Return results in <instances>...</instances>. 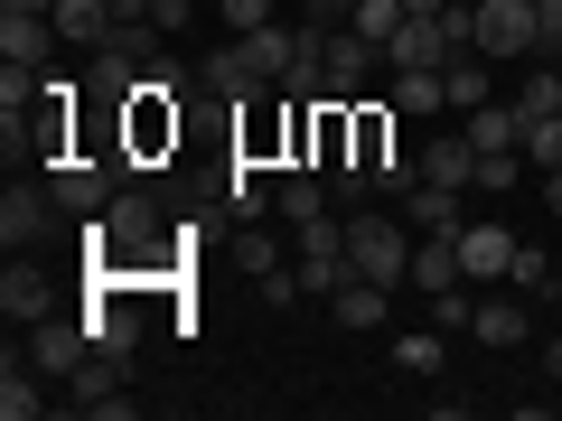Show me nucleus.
<instances>
[{
    "label": "nucleus",
    "instance_id": "obj_38",
    "mask_svg": "<svg viewBox=\"0 0 562 421\" xmlns=\"http://www.w3.org/2000/svg\"><path fill=\"white\" fill-rule=\"evenodd\" d=\"M103 10H113V29H160V20H150V0H103Z\"/></svg>",
    "mask_w": 562,
    "mask_h": 421
},
{
    "label": "nucleus",
    "instance_id": "obj_28",
    "mask_svg": "<svg viewBox=\"0 0 562 421\" xmlns=\"http://www.w3.org/2000/svg\"><path fill=\"white\" fill-rule=\"evenodd\" d=\"M272 216H281V225H310V216H328V197H319V179H310V169H291V179L272 187Z\"/></svg>",
    "mask_w": 562,
    "mask_h": 421
},
{
    "label": "nucleus",
    "instance_id": "obj_16",
    "mask_svg": "<svg viewBox=\"0 0 562 421\" xmlns=\"http://www.w3.org/2000/svg\"><path fill=\"white\" fill-rule=\"evenodd\" d=\"M469 187H441V179H422L413 187V197H403V225H413V235H460V225H469Z\"/></svg>",
    "mask_w": 562,
    "mask_h": 421
},
{
    "label": "nucleus",
    "instance_id": "obj_22",
    "mask_svg": "<svg viewBox=\"0 0 562 421\" xmlns=\"http://www.w3.org/2000/svg\"><path fill=\"white\" fill-rule=\"evenodd\" d=\"M422 179L441 187H479V150H469V132H441L431 150H422Z\"/></svg>",
    "mask_w": 562,
    "mask_h": 421
},
{
    "label": "nucleus",
    "instance_id": "obj_5",
    "mask_svg": "<svg viewBox=\"0 0 562 421\" xmlns=\"http://www.w3.org/2000/svg\"><path fill=\"white\" fill-rule=\"evenodd\" d=\"M85 356H94V319H85V309H47V319L29 328V365H38L47 384H66Z\"/></svg>",
    "mask_w": 562,
    "mask_h": 421
},
{
    "label": "nucleus",
    "instance_id": "obj_11",
    "mask_svg": "<svg viewBox=\"0 0 562 421\" xmlns=\"http://www.w3.org/2000/svg\"><path fill=\"white\" fill-rule=\"evenodd\" d=\"M469 281V262H460V235H413V272H403V291H460Z\"/></svg>",
    "mask_w": 562,
    "mask_h": 421
},
{
    "label": "nucleus",
    "instance_id": "obj_21",
    "mask_svg": "<svg viewBox=\"0 0 562 421\" xmlns=\"http://www.w3.org/2000/svg\"><path fill=\"white\" fill-rule=\"evenodd\" d=\"M441 94H450V103H460V113H479V103H487V94H497V66H487V57H479V47H460V57H450V66H441Z\"/></svg>",
    "mask_w": 562,
    "mask_h": 421
},
{
    "label": "nucleus",
    "instance_id": "obj_35",
    "mask_svg": "<svg viewBox=\"0 0 562 421\" xmlns=\"http://www.w3.org/2000/svg\"><path fill=\"white\" fill-rule=\"evenodd\" d=\"M535 57H562V0H535Z\"/></svg>",
    "mask_w": 562,
    "mask_h": 421
},
{
    "label": "nucleus",
    "instance_id": "obj_17",
    "mask_svg": "<svg viewBox=\"0 0 562 421\" xmlns=\"http://www.w3.org/2000/svg\"><path fill=\"white\" fill-rule=\"evenodd\" d=\"M319 309H328V328H384L394 319V291H384V281H338Z\"/></svg>",
    "mask_w": 562,
    "mask_h": 421
},
{
    "label": "nucleus",
    "instance_id": "obj_26",
    "mask_svg": "<svg viewBox=\"0 0 562 421\" xmlns=\"http://www.w3.org/2000/svg\"><path fill=\"white\" fill-rule=\"evenodd\" d=\"M441 365H450L441 328H403V338H394V375H441Z\"/></svg>",
    "mask_w": 562,
    "mask_h": 421
},
{
    "label": "nucleus",
    "instance_id": "obj_20",
    "mask_svg": "<svg viewBox=\"0 0 562 421\" xmlns=\"http://www.w3.org/2000/svg\"><path fill=\"white\" fill-rule=\"evenodd\" d=\"M244 47H254L262 84H281L291 66H301V29H291V20H262V29H244Z\"/></svg>",
    "mask_w": 562,
    "mask_h": 421
},
{
    "label": "nucleus",
    "instance_id": "obj_8",
    "mask_svg": "<svg viewBox=\"0 0 562 421\" xmlns=\"http://www.w3.org/2000/svg\"><path fill=\"white\" fill-rule=\"evenodd\" d=\"M57 187H20L10 179V197H0V243H10V253H38L47 235H57Z\"/></svg>",
    "mask_w": 562,
    "mask_h": 421
},
{
    "label": "nucleus",
    "instance_id": "obj_43",
    "mask_svg": "<svg viewBox=\"0 0 562 421\" xmlns=\"http://www.w3.org/2000/svg\"><path fill=\"white\" fill-rule=\"evenodd\" d=\"M553 402H562V384H553Z\"/></svg>",
    "mask_w": 562,
    "mask_h": 421
},
{
    "label": "nucleus",
    "instance_id": "obj_42",
    "mask_svg": "<svg viewBox=\"0 0 562 421\" xmlns=\"http://www.w3.org/2000/svg\"><path fill=\"white\" fill-rule=\"evenodd\" d=\"M0 10H57V0H0Z\"/></svg>",
    "mask_w": 562,
    "mask_h": 421
},
{
    "label": "nucleus",
    "instance_id": "obj_24",
    "mask_svg": "<svg viewBox=\"0 0 562 421\" xmlns=\"http://www.w3.org/2000/svg\"><path fill=\"white\" fill-rule=\"evenodd\" d=\"M516 140H525V113L506 94H487L479 113H469V150H516Z\"/></svg>",
    "mask_w": 562,
    "mask_h": 421
},
{
    "label": "nucleus",
    "instance_id": "obj_41",
    "mask_svg": "<svg viewBox=\"0 0 562 421\" xmlns=\"http://www.w3.org/2000/svg\"><path fill=\"white\" fill-rule=\"evenodd\" d=\"M403 10H413V20H441V10H450V0H403Z\"/></svg>",
    "mask_w": 562,
    "mask_h": 421
},
{
    "label": "nucleus",
    "instance_id": "obj_29",
    "mask_svg": "<svg viewBox=\"0 0 562 421\" xmlns=\"http://www.w3.org/2000/svg\"><path fill=\"white\" fill-rule=\"evenodd\" d=\"M516 113H525V122H553V113H562V66H553V57H535V84L516 94Z\"/></svg>",
    "mask_w": 562,
    "mask_h": 421
},
{
    "label": "nucleus",
    "instance_id": "obj_34",
    "mask_svg": "<svg viewBox=\"0 0 562 421\" xmlns=\"http://www.w3.org/2000/svg\"><path fill=\"white\" fill-rule=\"evenodd\" d=\"M516 179H525V150H479V187L487 197H506Z\"/></svg>",
    "mask_w": 562,
    "mask_h": 421
},
{
    "label": "nucleus",
    "instance_id": "obj_2",
    "mask_svg": "<svg viewBox=\"0 0 562 421\" xmlns=\"http://www.w3.org/2000/svg\"><path fill=\"white\" fill-rule=\"evenodd\" d=\"M347 262H357V281L403 291V272H413V225H403V206L394 216H384V206H357V216H347Z\"/></svg>",
    "mask_w": 562,
    "mask_h": 421
},
{
    "label": "nucleus",
    "instance_id": "obj_39",
    "mask_svg": "<svg viewBox=\"0 0 562 421\" xmlns=\"http://www.w3.org/2000/svg\"><path fill=\"white\" fill-rule=\"evenodd\" d=\"M543 375L562 384V328H543Z\"/></svg>",
    "mask_w": 562,
    "mask_h": 421
},
{
    "label": "nucleus",
    "instance_id": "obj_40",
    "mask_svg": "<svg viewBox=\"0 0 562 421\" xmlns=\"http://www.w3.org/2000/svg\"><path fill=\"white\" fill-rule=\"evenodd\" d=\"M543 206H553V216H562V169H543Z\"/></svg>",
    "mask_w": 562,
    "mask_h": 421
},
{
    "label": "nucleus",
    "instance_id": "obj_13",
    "mask_svg": "<svg viewBox=\"0 0 562 421\" xmlns=\"http://www.w3.org/2000/svg\"><path fill=\"white\" fill-rule=\"evenodd\" d=\"M460 262H469V281H506V262H516V225H497V216H479V225H460Z\"/></svg>",
    "mask_w": 562,
    "mask_h": 421
},
{
    "label": "nucleus",
    "instance_id": "obj_30",
    "mask_svg": "<svg viewBox=\"0 0 562 421\" xmlns=\"http://www.w3.org/2000/svg\"><path fill=\"white\" fill-rule=\"evenodd\" d=\"M281 243H291V235H262V225H244V243H235V262H244V272H254V281H272L281 262H291V253H281Z\"/></svg>",
    "mask_w": 562,
    "mask_h": 421
},
{
    "label": "nucleus",
    "instance_id": "obj_37",
    "mask_svg": "<svg viewBox=\"0 0 562 421\" xmlns=\"http://www.w3.org/2000/svg\"><path fill=\"white\" fill-rule=\"evenodd\" d=\"M310 29H357V0H310Z\"/></svg>",
    "mask_w": 562,
    "mask_h": 421
},
{
    "label": "nucleus",
    "instance_id": "obj_32",
    "mask_svg": "<svg viewBox=\"0 0 562 421\" xmlns=\"http://www.w3.org/2000/svg\"><path fill=\"white\" fill-rule=\"evenodd\" d=\"M516 150H525V169H562V113H553V122H525Z\"/></svg>",
    "mask_w": 562,
    "mask_h": 421
},
{
    "label": "nucleus",
    "instance_id": "obj_12",
    "mask_svg": "<svg viewBox=\"0 0 562 421\" xmlns=\"http://www.w3.org/2000/svg\"><path fill=\"white\" fill-rule=\"evenodd\" d=\"M198 84H206V94H225V103H262V94H272V84H262V66H254V47H216V57H206L198 66Z\"/></svg>",
    "mask_w": 562,
    "mask_h": 421
},
{
    "label": "nucleus",
    "instance_id": "obj_33",
    "mask_svg": "<svg viewBox=\"0 0 562 421\" xmlns=\"http://www.w3.org/2000/svg\"><path fill=\"white\" fill-rule=\"evenodd\" d=\"M403 20H413L403 0H357V29H366L375 47H394V29H403Z\"/></svg>",
    "mask_w": 562,
    "mask_h": 421
},
{
    "label": "nucleus",
    "instance_id": "obj_44",
    "mask_svg": "<svg viewBox=\"0 0 562 421\" xmlns=\"http://www.w3.org/2000/svg\"><path fill=\"white\" fill-rule=\"evenodd\" d=\"M553 66H562V57H553Z\"/></svg>",
    "mask_w": 562,
    "mask_h": 421
},
{
    "label": "nucleus",
    "instance_id": "obj_23",
    "mask_svg": "<svg viewBox=\"0 0 562 421\" xmlns=\"http://www.w3.org/2000/svg\"><path fill=\"white\" fill-rule=\"evenodd\" d=\"M506 291H525V300H562V262L543 253V243H516V262H506Z\"/></svg>",
    "mask_w": 562,
    "mask_h": 421
},
{
    "label": "nucleus",
    "instance_id": "obj_31",
    "mask_svg": "<svg viewBox=\"0 0 562 421\" xmlns=\"http://www.w3.org/2000/svg\"><path fill=\"white\" fill-rule=\"evenodd\" d=\"M225 206H235V216H244V225H262V216H272V187H262V179H254V160H244V169H235V187H225Z\"/></svg>",
    "mask_w": 562,
    "mask_h": 421
},
{
    "label": "nucleus",
    "instance_id": "obj_10",
    "mask_svg": "<svg viewBox=\"0 0 562 421\" xmlns=\"http://www.w3.org/2000/svg\"><path fill=\"white\" fill-rule=\"evenodd\" d=\"M469 338L497 346V356H506V346H525V338H535V300H525V291H479V319H469Z\"/></svg>",
    "mask_w": 562,
    "mask_h": 421
},
{
    "label": "nucleus",
    "instance_id": "obj_25",
    "mask_svg": "<svg viewBox=\"0 0 562 421\" xmlns=\"http://www.w3.org/2000/svg\"><path fill=\"white\" fill-rule=\"evenodd\" d=\"M47 20H57V38H76V47H103V38H113V10H103V0H57Z\"/></svg>",
    "mask_w": 562,
    "mask_h": 421
},
{
    "label": "nucleus",
    "instance_id": "obj_19",
    "mask_svg": "<svg viewBox=\"0 0 562 421\" xmlns=\"http://www.w3.org/2000/svg\"><path fill=\"white\" fill-rule=\"evenodd\" d=\"M450 57H460V38L441 20H403L394 47H384V66H450Z\"/></svg>",
    "mask_w": 562,
    "mask_h": 421
},
{
    "label": "nucleus",
    "instance_id": "obj_9",
    "mask_svg": "<svg viewBox=\"0 0 562 421\" xmlns=\"http://www.w3.org/2000/svg\"><path fill=\"white\" fill-rule=\"evenodd\" d=\"M85 319H94V346H103V356H122V365L140 356V309H132V291H122V272L94 281V309H85Z\"/></svg>",
    "mask_w": 562,
    "mask_h": 421
},
{
    "label": "nucleus",
    "instance_id": "obj_4",
    "mask_svg": "<svg viewBox=\"0 0 562 421\" xmlns=\"http://www.w3.org/2000/svg\"><path fill=\"white\" fill-rule=\"evenodd\" d=\"M57 402H66V412H85V421H132V412H140V394H122V356H103V346L66 375Z\"/></svg>",
    "mask_w": 562,
    "mask_h": 421
},
{
    "label": "nucleus",
    "instance_id": "obj_18",
    "mask_svg": "<svg viewBox=\"0 0 562 421\" xmlns=\"http://www.w3.org/2000/svg\"><path fill=\"white\" fill-rule=\"evenodd\" d=\"M47 47H57V20L47 10H0V57L10 66H47Z\"/></svg>",
    "mask_w": 562,
    "mask_h": 421
},
{
    "label": "nucleus",
    "instance_id": "obj_6",
    "mask_svg": "<svg viewBox=\"0 0 562 421\" xmlns=\"http://www.w3.org/2000/svg\"><path fill=\"white\" fill-rule=\"evenodd\" d=\"M47 187H57V206L76 225H94L103 206H113V187H122V160H57V169H47Z\"/></svg>",
    "mask_w": 562,
    "mask_h": 421
},
{
    "label": "nucleus",
    "instance_id": "obj_36",
    "mask_svg": "<svg viewBox=\"0 0 562 421\" xmlns=\"http://www.w3.org/2000/svg\"><path fill=\"white\" fill-rule=\"evenodd\" d=\"M198 10H206V0H150V20H160V29H169V38H179V29H188V20H198Z\"/></svg>",
    "mask_w": 562,
    "mask_h": 421
},
{
    "label": "nucleus",
    "instance_id": "obj_14",
    "mask_svg": "<svg viewBox=\"0 0 562 421\" xmlns=\"http://www.w3.org/2000/svg\"><path fill=\"white\" fill-rule=\"evenodd\" d=\"M47 309H57V291H47V272L29 253H10V272H0V319H20V328H38Z\"/></svg>",
    "mask_w": 562,
    "mask_h": 421
},
{
    "label": "nucleus",
    "instance_id": "obj_7",
    "mask_svg": "<svg viewBox=\"0 0 562 421\" xmlns=\"http://www.w3.org/2000/svg\"><path fill=\"white\" fill-rule=\"evenodd\" d=\"M319 66H328V103L366 94V76L384 66V47L366 38V29H319Z\"/></svg>",
    "mask_w": 562,
    "mask_h": 421
},
{
    "label": "nucleus",
    "instance_id": "obj_3",
    "mask_svg": "<svg viewBox=\"0 0 562 421\" xmlns=\"http://www.w3.org/2000/svg\"><path fill=\"white\" fill-rule=\"evenodd\" d=\"M469 47H479L487 66L535 57V0H469Z\"/></svg>",
    "mask_w": 562,
    "mask_h": 421
},
{
    "label": "nucleus",
    "instance_id": "obj_1",
    "mask_svg": "<svg viewBox=\"0 0 562 421\" xmlns=\"http://www.w3.org/2000/svg\"><path fill=\"white\" fill-rule=\"evenodd\" d=\"M85 243H94L103 272H132V262L160 243V197H150V187H113V206L85 225Z\"/></svg>",
    "mask_w": 562,
    "mask_h": 421
},
{
    "label": "nucleus",
    "instance_id": "obj_15",
    "mask_svg": "<svg viewBox=\"0 0 562 421\" xmlns=\"http://www.w3.org/2000/svg\"><path fill=\"white\" fill-rule=\"evenodd\" d=\"M47 402L57 394H47V375L29 365V346H10V356H0V421H38Z\"/></svg>",
    "mask_w": 562,
    "mask_h": 421
},
{
    "label": "nucleus",
    "instance_id": "obj_27",
    "mask_svg": "<svg viewBox=\"0 0 562 421\" xmlns=\"http://www.w3.org/2000/svg\"><path fill=\"white\" fill-rule=\"evenodd\" d=\"M441 66H394V113H441Z\"/></svg>",
    "mask_w": 562,
    "mask_h": 421
}]
</instances>
